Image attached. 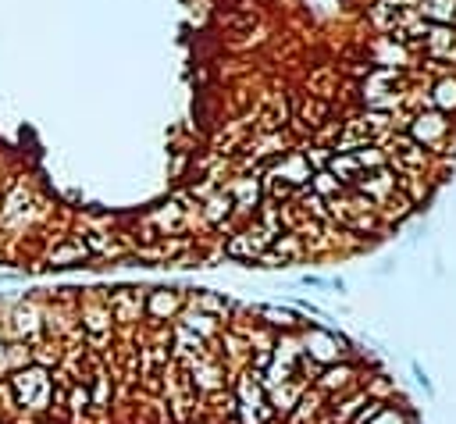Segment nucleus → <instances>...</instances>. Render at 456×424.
Masks as SVG:
<instances>
[{
    "instance_id": "obj_1",
    "label": "nucleus",
    "mask_w": 456,
    "mask_h": 424,
    "mask_svg": "<svg viewBox=\"0 0 456 424\" xmlns=\"http://www.w3.org/2000/svg\"><path fill=\"white\" fill-rule=\"evenodd\" d=\"M240 389H243V403H240V413H243V424H264V420L271 417V410H268L271 403H264V396H261V389H257V385H254L250 378H247V381H243Z\"/></svg>"
},
{
    "instance_id": "obj_2",
    "label": "nucleus",
    "mask_w": 456,
    "mask_h": 424,
    "mask_svg": "<svg viewBox=\"0 0 456 424\" xmlns=\"http://www.w3.org/2000/svg\"><path fill=\"white\" fill-rule=\"evenodd\" d=\"M350 378H353V371H350V367H328V371H325V378H321V389H325V392H332V389L339 385V392H342V389H350Z\"/></svg>"
},
{
    "instance_id": "obj_4",
    "label": "nucleus",
    "mask_w": 456,
    "mask_h": 424,
    "mask_svg": "<svg viewBox=\"0 0 456 424\" xmlns=\"http://www.w3.org/2000/svg\"><path fill=\"white\" fill-rule=\"evenodd\" d=\"M413 378H417V385H421V389H424V392H428V396H431V392H435V385H431V378H428V374H424V371H421V364H413Z\"/></svg>"
},
{
    "instance_id": "obj_3",
    "label": "nucleus",
    "mask_w": 456,
    "mask_h": 424,
    "mask_svg": "<svg viewBox=\"0 0 456 424\" xmlns=\"http://www.w3.org/2000/svg\"><path fill=\"white\" fill-rule=\"evenodd\" d=\"M86 403H90V392L86 389H72V410H86Z\"/></svg>"
}]
</instances>
